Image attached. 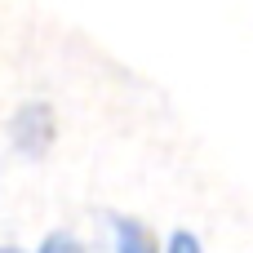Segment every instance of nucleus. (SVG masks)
I'll list each match as a JSON object with an SVG mask.
<instances>
[{"label": "nucleus", "mask_w": 253, "mask_h": 253, "mask_svg": "<svg viewBox=\"0 0 253 253\" xmlns=\"http://www.w3.org/2000/svg\"><path fill=\"white\" fill-rule=\"evenodd\" d=\"M111 253H160V245L138 218H111Z\"/></svg>", "instance_id": "nucleus-2"}, {"label": "nucleus", "mask_w": 253, "mask_h": 253, "mask_svg": "<svg viewBox=\"0 0 253 253\" xmlns=\"http://www.w3.org/2000/svg\"><path fill=\"white\" fill-rule=\"evenodd\" d=\"M36 253H84V249H80L67 231H53V236H44V240H40V249H36Z\"/></svg>", "instance_id": "nucleus-4"}, {"label": "nucleus", "mask_w": 253, "mask_h": 253, "mask_svg": "<svg viewBox=\"0 0 253 253\" xmlns=\"http://www.w3.org/2000/svg\"><path fill=\"white\" fill-rule=\"evenodd\" d=\"M160 253H205V249H200V240H196L191 231H173V236L160 245Z\"/></svg>", "instance_id": "nucleus-3"}, {"label": "nucleus", "mask_w": 253, "mask_h": 253, "mask_svg": "<svg viewBox=\"0 0 253 253\" xmlns=\"http://www.w3.org/2000/svg\"><path fill=\"white\" fill-rule=\"evenodd\" d=\"M9 133H13V147L27 151V156L49 151V142H53V116H49V107H44V102H27V107L9 120Z\"/></svg>", "instance_id": "nucleus-1"}, {"label": "nucleus", "mask_w": 253, "mask_h": 253, "mask_svg": "<svg viewBox=\"0 0 253 253\" xmlns=\"http://www.w3.org/2000/svg\"><path fill=\"white\" fill-rule=\"evenodd\" d=\"M0 253H22V249H13V245H0Z\"/></svg>", "instance_id": "nucleus-5"}]
</instances>
